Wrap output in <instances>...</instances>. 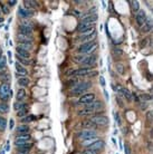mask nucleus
Returning a JSON list of instances; mask_svg holds the SVG:
<instances>
[{
    "instance_id": "1",
    "label": "nucleus",
    "mask_w": 153,
    "mask_h": 154,
    "mask_svg": "<svg viewBox=\"0 0 153 154\" xmlns=\"http://www.w3.org/2000/svg\"><path fill=\"white\" fill-rule=\"evenodd\" d=\"M104 109V103L102 100H94L89 104L85 105V107L79 109L77 112V115L79 116H92L98 113V111H103Z\"/></svg>"
},
{
    "instance_id": "2",
    "label": "nucleus",
    "mask_w": 153,
    "mask_h": 154,
    "mask_svg": "<svg viewBox=\"0 0 153 154\" xmlns=\"http://www.w3.org/2000/svg\"><path fill=\"white\" fill-rule=\"evenodd\" d=\"M94 66L92 67H81L77 69H69L66 72V76L71 77H84V76H95L97 74L96 70H93Z\"/></svg>"
},
{
    "instance_id": "3",
    "label": "nucleus",
    "mask_w": 153,
    "mask_h": 154,
    "mask_svg": "<svg viewBox=\"0 0 153 154\" xmlns=\"http://www.w3.org/2000/svg\"><path fill=\"white\" fill-rule=\"evenodd\" d=\"M92 83L91 82H81L78 83L76 86H74L73 88H71L69 90V95L71 96H79V95L84 94L86 90H88L92 87Z\"/></svg>"
},
{
    "instance_id": "4",
    "label": "nucleus",
    "mask_w": 153,
    "mask_h": 154,
    "mask_svg": "<svg viewBox=\"0 0 153 154\" xmlns=\"http://www.w3.org/2000/svg\"><path fill=\"white\" fill-rule=\"evenodd\" d=\"M97 48V43L95 40L89 43H84L77 47V53L83 55H92V53Z\"/></svg>"
},
{
    "instance_id": "5",
    "label": "nucleus",
    "mask_w": 153,
    "mask_h": 154,
    "mask_svg": "<svg viewBox=\"0 0 153 154\" xmlns=\"http://www.w3.org/2000/svg\"><path fill=\"white\" fill-rule=\"evenodd\" d=\"M88 119L92 121L93 123L96 124L97 126H106V125H108V123H110V119H108V117L105 116V115L95 114V115H92Z\"/></svg>"
},
{
    "instance_id": "6",
    "label": "nucleus",
    "mask_w": 153,
    "mask_h": 154,
    "mask_svg": "<svg viewBox=\"0 0 153 154\" xmlns=\"http://www.w3.org/2000/svg\"><path fill=\"white\" fill-rule=\"evenodd\" d=\"M11 96V90H10V84L7 83H2L0 85V100H2L5 103H7V100H9Z\"/></svg>"
},
{
    "instance_id": "7",
    "label": "nucleus",
    "mask_w": 153,
    "mask_h": 154,
    "mask_svg": "<svg viewBox=\"0 0 153 154\" xmlns=\"http://www.w3.org/2000/svg\"><path fill=\"white\" fill-rule=\"evenodd\" d=\"M77 139L81 141H85L88 139H93V137H97V132L94 129H82L81 132H78L76 134Z\"/></svg>"
},
{
    "instance_id": "8",
    "label": "nucleus",
    "mask_w": 153,
    "mask_h": 154,
    "mask_svg": "<svg viewBox=\"0 0 153 154\" xmlns=\"http://www.w3.org/2000/svg\"><path fill=\"white\" fill-rule=\"evenodd\" d=\"M95 94L94 93H86V94H83L81 95V97L78 98V104H82V105H87L89 103H92L95 100Z\"/></svg>"
},
{
    "instance_id": "9",
    "label": "nucleus",
    "mask_w": 153,
    "mask_h": 154,
    "mask_svg": "<svg viewBox=\"0 0 153 154\" xmlns=\"http://www.w3.org/2000/svg\"><path fill=\"white\" fill-rule=\"evenodd\" d=\"M97 61V55L92 54V55H87L86 58L83 60L82 67H92V66H95Z\"/></svg>"
},
{
    "instance_id": "10",
    "label": "nucleus",
    "mask_w": 153,
    "mask_h": 154,
    "mask_svg": "<svg viewBox=\"0 0 153 154\" xmlns=\"http://www.w3.org/2000/svg\"><path fill=\"white\" fill-rule=\"evenodd\" d=\"M147 12H145V10L143 9H140L135 14V21H136V24H138V26H140V27H142L143 25H144V22H145V19H147Z\"/></svg>"
},
{
    "instance_id": "11",
    "label": "nucleus",
    "mask_w": 153,
    "mask_h": 154,
    "mask_svg": "<svg viewBox=\"0 0 153 154\" xmlns=\"http://www.w3.org/2000/svg\"><path fill=\"white\" fill-rule=\"evenodd\" d=\"M30 141H31L30 133H28V134H19L15 137V145L17 146V145L24 144V143L30 142Z\"/></svg>"
},
{
    "instance_id": "12",
    "label": "nucleus",
    "mask_w": 153,
    "mask_h": 154,
    "mask_svg": "<svg viewBox=\"0 0 153 154\" xmlns=\"http://www.w3.org/2000/svg\"><path fill=\"white\" fill-rule=\"evenodd\" d=\"M97 19H98L97 14H95V15H84L81 17V22L88 24V25H94Z\"/></svg>"
},
{
    "instance_id": "13",
    "label": "nucleus",
    "mask_w": 153,
    "mask_h": 154,
    "mask_svg": "<svg viewBox=\"0 0 153 154\" xmlns=\"http://www.w3.org/2000/svg\"><path fill=\"white\" fill-rule=\"evenodd\" d=\"M15 68H16V72H17V78H19V77H27V75H28V70L27 68H25L22 65H20L18 61L15 64Z\"/></svg>"
},
{
    "instance_id": "14",
    "label": "nucleus",
    "mask_w": 153,
    "mask_h": 154,
    "mask_svg": "<svg viewBox=\"0 0 153 154\" xmlns=\"http://www.w3.org/2000/svg\"><path fill=\"white\" fill-rule=\"evenodd\" d=\"M18 15L20 16L21 18H24V19H28V18H31L32 16L35 15V12H34L32 10H27L25 9V8H22V7H19Z\"/></svg>"
},
{
    "instance_id": "15",
    "label": "nucleus",
    "mask_w": 153,
    "mask_h": 154,
    "mask_svg": "<svg viewBox=\"0 0 153 154\" xmlns=\"http://www.w3.org/2000/svg\"><path fill=\"white\" fill-rule=\"evenodd\" d=\"M32 36H26L21 34H17V41L18 44H32Z\"/></svg>"
},
{
    "instance_id": "16",
    "label": "nucleus",
    "mask_w": 153,
    "mask_h": 154,
    "mask_svg": "<svg viewBox=\"0 0 153 154\" xmlns=\"http://www.w3.org/2000/svg\"><path fill=\"white\" fill-rule=\"evenodd\" d=\"M104 147H105V142H104L103 140H101V139H98L96 142H94L92 145H89V146H88V149L95 150V151H98V152L103 151Z\"/></svg>"
},
{
    "instance_id": "17",
    "label": "nucleus",
    "mask_w": 153,
    "mask_h": 154,
    "mask_svg": "<svg viewBox=\"0 0 153 154\" xmlns=\"http://www.w3.org/2000/svg\"><path fill=\"white\" fill-rule=\"evenodd\" d=\"M152 19L150 18V17H147V19H145V22H144V25L141 27V31H142L143 34H148L150 33L151 30H152Z\"/></svg>"
},
{
    "instance_id": "18",
    "label": "nucleus",
    "mask_w": 153,
    "mask_h": 154,
    "mask_svg": "<svg viewBox=\"0 0 153 154\" xmlns=\"http://www.w3.org/2000/svg\"><path fill=\"white\" fill-rule=\"evenodd\" d=\"M18 34H21V35H26V36H31L32 35V31L34 29L31 28V27H28V26H25V25H19L18 26Z\"/></svg>"
},
{
    "instance_id": "19",
    "label": "nucleus",
    "mask_w": 153,
    "mask_h": 154,
    "mask_svg": "<svg viewBox=\"0 0 153 154\" xmlns=\"http://www.w3.org/2000/svg\"><path fill=\"white\" fill-rule=\"evenodd\" d=\"M16 133L17 135L19 134H28V133H30V126L28 124H21L19 125L17 129H16Z\"/></svg>"
},
{
    "instance_id": "20",
    "label": "nucleus",
    "mask_w": 153,
    "mask_h": 154,
    "mask_svg": "<svg viewBox=\"0 0 153 154\" xmlns=\"http://www.w3.org/2000/svg\"><path fill=\"white\" fill-rule=\"evenodd\" d=\"M16 53L17 56L20 57V58H25V59H30V51H27L25 49H21L19 47H16Z\"/></svg>"
},
{
    "instance_id": "21",
    "label": "nucleus",
    "mask_w": 153,
    "mask_h": 154,
    "mask_svg": "<svg viewBox=\"0 0 153 154\" xmlns=\"http://www.w3.org/2000/svg\"><path fill=\"white\" fill-rule=\"evenodd\" d=\"M16 149H17V151H20V152H29L32 149V143L27 142V143H24V144L17 145Z\"/></svg>"
},
{
    "instance_id": "22",
    "label": "nucleus",
    "mask_w": 153,
    "mask_h": 154,
    "mask_svg": "<svg viewBox=\"0 0 153 154\" xmlns=\"http://www.w3.org/2000/svg\"><path fill=\"white\" fill-rule=\"evenodd\" d=\"M94 27H95L94 25H88V24H83V22H79V25L77 26V31H78L79 34H84L85 31L92 29V28H94Z\"/></svg>"
},
{
    "instance_id": "23",
    "label": "nucleus",
    "mask_w": 153,
    "mask_h": 154,
    "mask_svg": "<svg viewBox=\"0 0 153 154\" xmlns=\"http://www.w3.org/2000/svg\"><path fill=\"white\" fill-rule=\"evenodd\" d=\"M82 125H83V127H85V129H94V131H96V129L98 127L96 124H94L92 121H89V119L84 121Z\"/></svg>"
},
{
    "instance_id": "24",
    "label": "nucleus",
    "mask_w": 153,
    "mask_h": 154,
    "mask_svg": "<svg viewBox=\"0 0 153 154\" xmlns=\"http://www.w3.org/2000/svg\"><path fill=\"white\" fill-rule=\"evenodd\" d=\"M0 80H1L2 83L10 84V83H9V82H10V74H9V73H7V72H5V70L0 72Z\"/></svg>"
},
{
    "instance_id": "25",
    "label": "nucleus",
    "mask_w": 153,
    "mask_h": 154,
    "mask_svg": "<svg viewBox=\"0 0 153 154\" xmlns=\"http://www.w3.org/2000/svg\"><path fill=\"white\" fill-rule=\"evenodd\" d=\"M17 80H18V85H20L22 88L28 87L29 84H30V80H29L28 77H19V78H17Z\"/></svg>"
},
{
    "instance_id": "26",
    "label": "nucleus",
    "mask_w": 153,
    "mask_h": 154,
    "mask_svg": "<svg viewBox=\"0 0 153 154\" xmlns=\"http://www.w3.org/2000/svg\"><path fill=\"white\" fill-rule=\"evenodd\" d=\"M115 69L118 72V74L121 75V76H124L125 75V65L123 64V63H116L115 64Z\"/></svg>"
},
{
    "instance_id": "27",
    "label": "nucleus",
    "mask_w": 153,
    "mask_h": 154,
    "mask_svg": "<svg viewBox=\"0 0 153 154\" xmlns=\"http://www.w3.org/2000/svg\"><path fill=\"white\" fill-rule=\"evenodd\" d=\"M9 105L5 103V102H1L0 103V114L1 115H5V114H8L9 113Z\"/></svg>"
},
{
    "instance_id": "28",
    "label": "nucleus",
    "mask_w": 153,
    "mask_h": 154,
    "mask_svg": "<svg viewBox=\"0 0 153 154\" xmlns=\"http://www.w3.org/2000/svg\"><path fill=\"white\" fill-rule=\"evenodd\" d=\"M81 82H82V80H79V77H71V80L67 82L66 85L68 86V87H71V88H73L74 86H76V85L78 84V83H81Z\"/></svg>"
},
{
    "instance_id": "29",
    "label": "nucleus",
    "mask_w": 153,
    "mask_h": 154,
    "mask_svg": "<svg viewBox=\"0 0 153 154\" xmlns=\"http://www.w3.org/2000/svg\"><path fill=\"white\" fill-rule=\"evenodd\" d=\"M27 107V104L24 103L22 100H17L15 104H14V109H15L16 112H18V111H20V109L25 108Z\"/></svg>"
},
{
    "instance_id": "30",
    "label": "nucleus",
    "mask_w": 153,
    "mask_h": 154,
    "mask_svg": "<svg viewBox=\"0 0 153 154\" xmlns=\"http://www.w3.org/2000/svg\"><path fill=\"white\" fill-rule=\"evenodd\" d=\"M35 119H36L35 115H27V116H25V117L20 119V122L22 123V124H29V123H31V122H34Z\"/></svg>"
},
{
    "instance_id": "31",
    "label": "nucleus",
    "mask_w": 153,
    "mask_h": 154,
    "mask_svg": "<svg viewBox=\"0 0 153 154\" xmlns=\"http://www.w3.org/2000/svg\"><path fill=\"white\" fill-rule=\"evenodd\" d=\"M26 97V90L25 88H19V90H17V94H16V98L17 100H22L24 98Z\"/></svg>"
},
{
    "instance_id": "32",
    "label": "nucleus",
    "mask_w": 153,
    "mask_h": 154,
    "mask_svg": "<svg viewBox=\"0 0 153 154\" xmlns=\"http://www.w3.org/2000/svg\"><path fill=\"white\" fill-rule=\"evenodd\" d=\"M98 137H93V139H88V140H85V141H82V146L84 147H88L89 145H92L94 142H96Z\"/></svg>"
},
{
    "instance_id": "33",
    "label": "nucleus",
    "mask_w": 153,
    "mask_h": 154,
    "mask_svg": "<svg viewBox=\"0 0 153 154\" xmlns=\"http://www.w3.org/2000/svg\"><path fill=\"white\" fill-rule=\"evenodd\" d=\"M93 34H95V27H94V28H92V29H89V30H87V31H85L84 34H81V35L77 37V40L82 39V38H85V37H87V36L93 35Z\"/></svg>"
},
{
    "instance_id": "34",
    "label": "nucleus",
    "mask_w": 153,
    "mask_h": 154,
    "mask_svg": "<svg viewBox=\"0 0 153 154\" xmlns=\"http://www.w3.org/2000/svg\"><path fill=\"white\" fill-rule=\"evenodd\" d=\"M86 56H87V55L78 54V55H76V56H74V58H73V59H74V61H75V63H77V64H82L83 60L86 58Z\"/></svg>"
},
{
    "instance_id": "35",
    "label": "nucleus",
    "mask_w": 153,
    "mask_h": 154,
    "mask_svg": "<svg viewBox=\"0 0 153 154\" xmlns=\"http://www.w3.org/2000/svg\"><path fill=\"white\" fill-rule=\"evenodd\" d=\"M7 129V119L4 116H0V132H5Z\"/></svg>"
},
{
    "instance_id": "36",
    "label": "nucleus",
    "mask_w": 153,
    "mask_h": 154,
    "mask_svg": "<svg viewBox=\"0 0 153 154\" xmlns=\"http://www.w3.org/2000/svg\"><path fill=\"white\" fill-rule=\"evenodd\" d=\"M112 54L115 56V57H122L123 55H124V51H123L121 48H118V47H114L112 49Z\"/></svg>"
},
{
    "instance_id": "37",
    "label": "nucleus",
    "mask_w": 153,
    "mask_h": 154,
    "mask_svg": "<svg viewBox=\"0 0 153 154\" xmlns=\"http://www.w3.org/2000/svg\"><path fill=\"white\" fill-rule=\"evenodd\" d=\"M130 4H131V7H132V10L133 12H138L139 10H140V4H139V1H130Z\"/></svg>"
},
{
    "instance_id": "38",
    "label": "nucleus",
    "mask_w": 153,
    "mask_h": 154,
    "mask_svg": "<svg viewBox=\"0 0 153 154\" xmlns=\"http://www.w3.org/2000/svg\"><path fill=\"white\" fill-rule=\"evenodd\" d=\"M27 115H28V107H25V108H22V109H20V111L17 112V116L20 117V119L25 117V116H27Z\"/></svg>"
},
{
    "instance_id": "39",
    "label": "nucleus",
    "mask_w": 153,
    "mask_h": 154,
    "mask_svg": "<svg viewBox=\"0 0 153 154\" xmlns=\"http://www.w3.org/2000/svg\"><path fill=\"white\" fill-rule=\"evenodd\" d=\"M17 47H19L21 49L27 50V51H30L32 49V44H18Z\"/></svg>"
},
{
    "instance_id": "40",
    "label": "nucleus",
    "mask_w": 153,
    "mask_h": 154,
    "mask_svg": "<svg viewBox=\"0 0 153 154\" xmlns=\"http://www.w3.org/2000/svg\"><path fill=\"white\" fill-rule=\"evenodd\" d=\"M17 61L20 65H27V66H28V65H31V63H32L31 59H25V58H20V57H18V56H17Z\"/></svg>"
},
{
    "instance_id": "41",
    "label": "nucleus",
    "mask_w": 153,
    "mask_h": 154,
    "mask_svg": "<svg viewBox=\"0 0 153 154\" xmlns=\"http://www.w3.org/2000/svg\"><path fill=\"white\" fill-rule=\"evenodd\" d=\"M6 66H7V60H6V57L5 56H1V57H0V72L5 70Z\"/></svg>"
},
{
    "instance_id": "42",
    "label": "nucleus",
    "mask_w": 153,
    "mask_h": 154,
    "mask_svg": "<svg viewBox=\"0 0 153 154\" xmlns=\"http://www.w3.org/2000/svg\"><path fill=\"white\" fill-rule=\"evenodd\" d=\"M100 153H101V152H98V151H95V150H92V149H88V147H86V149L83 150L81 154H100Z\"/></svg>"
},
{
    "instance_id": "43",
    "label": "nucleus",
    "mask_w": 153,
    "mask_h": 154,
    "mask_svg": "<svg viewBox=\"0 0 153 154\" xmlns=\"http://www.w3.org/2000/svg\"><path fill=\"white\" fill-rule=\"evenodd\" d=\"M140 100H143V102H149V100H152V96L149 94H141L140 96Z\"/></svg>"
},
{
    "instance_id": "44",
    "label": "nucleus",
    "mask_w": 153,
    "mask_h": 154,
    "mask_svg": "<svg viewBox=\"0 0 153 154\" xmlns=\"http://www.w3.org/2000/svg\"><path fill=\"white\" fill-rule=\"evenodd\" d=\"M21 25H25V26H28V27H31V28H34V24H32V22H30L29 20H27V19L22 20V21H21Z\"/></svg>"
},
{
    "instance_id": "45",
    "label": "nucleus",
    "mask_w": 153,
    "mask_h": 154,
    "mask_svg": "<svg viewBox=\"0 0 153 154\" xmlns=\"http://www.w3.org/2000/svg\"><path fill=\"white\" fill-rule=\"evenodd\" d=\"M145 117H147V119H148V122H152V117H153L152 111H148L147 114H145Z\"/></svg>"
},
{
    "instance_id": "46",
    "label": "nucleus",
    "mask_w": 153,
    "mask_h": 154,
    "mask_svg": "<svg viewBox=\"0 0 153 154\" xmlns=\"http://www.w3.org/2000/svg\"><path fill=\"white\" fill-rule=\"evenodd\" d=\"M125 146H124V152H125V154H131V147H130V144H128V143H125Z\"/></svg>"
},
{
    "instance_id": "47",
    "label": "nucleus",
    "mask_w": 153,
    "mask_h": 154,
    "mask_svg": "<svg viewBox=\"0 0 153 154\" xmlns=\"http://www.w3.org/2000/svg\"><path fill=\"white\" fill-rule=\"evenodd\" d=\"M139 106H140V108L142 109V111H144V109H145V108H147V107H148V104H147L145 102L143 103V100H141V102L139 103Z\"/></svg>"
},
{
    "instance_id": "48",
    "label": "nucleus",
    "mask_w": 153,
    "mask_h": 154,
    "mask_svg": "<svg viewBox=\"0 0 153 154\" xmlns=\"http://www.w3.org/2000/svg\"><path fill=\"white\" fill-rule=\"evenodd\" d=\"M115 100H116V102H118V104L120 107H124V104H123L122 100L120 98V96H115Z\"/></svg>"
},
{
    "instance_id": "49",
    "label": "nucleus",
    "mask_w": 153,
    "mask_h": 154,
    "mask_svg": "<svg viewBox=\"0 0 153 154\" xmlns=\"http://www.w3.org/2000/svg\"><path fill=\"white\" fill-rule=\"evenodd\" d=\"M2 11H4V14L5 15H9V7L8 6H2Z\"/></svg>"
},
{
    "instance_id": "50",
    "label": "nucleus",
    "mask_w": 153,
    "mask_h": 154,
    "mask_svg": "<svg viewBox=\"0 0 153 154\" xmlns=\"http://www.w3.org/2000/svg\"><path fill=\"white\" fill-rule=\"evenodd\" d=\"M114 116H115V121H116L118 125H121V119H120V114H118V113H114Z\"/></svg>"
},
{
    "instance_id": "51",
    "label": "nucleus",
    "mask_w": 153,
    "mask_h": 154,
    "mask_svg": "<svg viewBox=\"0 0 153 154\" xmlns=\"http://www.w3.org/2000/svg\"><path fill=\"white\" fill-rule=\"evenodd\" d=\"M15 127V121L12 119H9V129H12Z\"/></svg>"
},
{
    "instance_id": "52",
    "label": "nucleus",
    "mask_w": 153,
    "mask_h": 154,
    "mask_svg": "<svg viewBox=\"0 0 153 154\" xmlns=\"http://www.w3.org/2000/svg\"><path fill=\"white\" fill-rule=\"evenodd\" d=\"M98 80H100V84H101V86H105V80H104L103 76H100Z\"/></svg>"
},
{
    "instance_id": "53",
    "label": "nucleus",
    "mask_w": 153,
    "mask_h": 154,
    "mask_svg": "<svg viewBox=\"0 0 153 154\" xmlns=\"http://www.w3.org/2000/svg\"><path fill=\"white\" fill-rule=\"evenodd\" d=\"M17 4V0H9L8 1V6H15Z\"/></svg>"
},
{
    "instance_id": "54",
    "label": "nucleus",
    "mask_w": 153,
    "mask_h": 154,
    "mask_svg": "<svg viewBox=\"0 0 153 154\" xmlns=\"http://www.w3.org/2000/svg\"><path fill=\"white\" fill-rule=\"evenodd\" d=\"M6 151H9L10 150V142L9 141H7V143H6Z\"/></svg>"
},
{
    "instance_id": "55",
    "label": "nucleus",
    "mask_w": 153,
    "mask_h": 154,
    "mask_svg": "<svg viewBox=\"0 0 153 154\" xmlns=\"http://www.w3.org/2000/svg\"><path fill=\"white\" fill-rule=\"evenodd\" d=\"M16 154H29V152H20V151H17Z\"/></svg>"
},
{
    "instance_id": "56",
    "label": "nucleus",
    "mask_w": 153,
    "mask_h": 154,
    "mask_svg": "<svg viewBox=\"0 0 153 154\" xmlns=\"http://www.w3.org/2000/svg\"><path fill=\"white\" fill-rule=\"evenodd\" d=\"M74 15H76V16H79L81 14L78 12V10H74Z\"/></svg>"
},
{
    "instance_id": "57",
    "label": "nucleus",
    "mask_w": 153,
    "mask_h": 154,
    "mask_svg": "<svg viewBox=\"0 0 153 154\" xmlns=\"http://www.w3.org/2000/svg\"><path fill=\"white\" fill-rule=\"evenodd\" d=\"M104 95H105V97H106L107 100H108V94L106 93V90H104Z\"/></svg>"
},
{
    "instance_id": "58",
    "label": "nucleus",
    "mask_w": 153,
    "mask_h": 154,
    "mask_svg": "<svg viewBox=\"0 0 153 154\" xmlns=\"http://www.w3.org/2000/svg\"><path fill=\"white\" fill-rule=\"evenodd\" d=\"M7 54H8V56H9V60L11 61V53H10V51H8Z\"/></svg>"
},
{
    "instance_id": "59",
    "label": "nucleus",
    "mask_w": 153,
    "mask_h": 154,
    "mask_svg": "<svg viewBox=\"0 0 153 154\" xmlns=\"http://www.w3.org/2000/svg\"><path fill=\"white\" fill-rule=\"evenodd\" d=\"M4 20H5V19H4V18H2V17H0V22H2V21H4Z\"/></svg>"
},
{
    "instance_id": "60",
    "label": "nucleus",
    "mask_w": 153,
    "mask_h": 154,
    "mask_svg": "<svg viewBox=\"0 0 153 154\" xmlns=\"http://www.w3.org/2000/svg\"><path fill=\"white\" fill-rule=\"evenodd\" d=\"M1 56H2V49L0 48V57H1Z\"/></svg>"
},
{
    "instance_id": "61",
    "label": "nucleus",
    "mask_w": 153,
    "mask_h": 154,
    "mask_svg": "<svg viewBox=\"0 0 153 154\" xmlns=\"http://www.w3.org/2000/svg\"><path fill=\"white\" fill-rule=\"evenodd\" d=\"M0 154H5V151H1V152H0Z\"/></svg>"
}]
</instances>
